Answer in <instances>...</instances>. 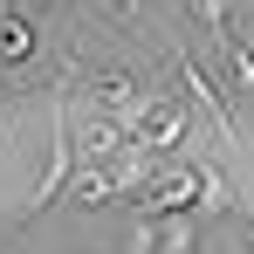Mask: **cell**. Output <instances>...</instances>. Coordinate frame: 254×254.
Here are the masks:
<instances>
[{
  "instance_id": "cell-1",
  "label": "cell",
  "mask_w": 254,
  "mask_h": 254,
  "mask_svg": "<svg viewBox=\"0 0 254 254\" xmlns=\"http://www.w3.org/2000/svg\"><path fill=\"white\" fill-rule=\"evenodd\" d=\"M206 206V165H199V144H192V158H172L144 192H137V206L144 220H165V213H199Z\"/></svg>"
},
{
  "instance_id": "cell-2",
  "label": "cell",
  "mask_w": 254,
  "mask_h": 254,
  "mask_svg": "<svg viewBox=\"0 0 254 254\" xmlns=\"http://www.w3.org/2000/svg\"><path fill=\"white\" fill-rule=\"evenodd\" d=\"M76 76H83V103L89 110H110V117H137V103L151 96V89L137 83V69H124V62H83L76 55Z\"/></svg>"
},
{
  "instance_id": "cell-3",
  "label": "cell",
  "mask_w": 254,
  "mask_h": 254,
  "mask_svg": "<svg viewBox=\"0 0 254 254\" xmlns=\"http://www.w3.org/2000/svg\"><path fill=\"white\" fill-rule=\"evenodd\" d=\"M35 62H42V21L14 7V14L0 21V69H7V76H28Z\"/></svg>"
},
{
  "instance_id": "cell-4",
  "label": "cell",
  "mask_w": 254,
  "mask_h": 254,
  "mask_svg": "<svg viewBox=\"0 0 254 254\" xmlns=\"http://www.w3.org/2000/svg\"><path fill=\"white\" fill-rule=\"evenodd\" d=\"M69 206H76V213L124 206V179H117V165H83V172H76V186H69Z\"/></svg>"
},
{
  "instance_id": "cell-5",
  "label": "cell",
  "mask_w": 254,
  "mask_h": 254,
  "mask_svg": "<svg viewBox=\"0 0 254 254\" xmlns=\"http://www.w3.org/2000/svg\"><path fill=\"white\" fill-rule=\"evenodd\" d=\"M179 14H186V21H192V28H199V35L213 42V55H220V48L234 42V21H241V0H179Z\"/></svg>"
},
{
  "instance_id": "cell-6",
  "label": "cell",
  "mask_w": 254,
  "mask_h": 254,
  "mask_svg": "<svg viewBox=\"0 0 254 254\" xmlns=\"http://www.w3.org/2000/svg\"><path fill=\"white\" fill-rule=\"evenodd\" d=\"M158 254H206V213H165L158 220Z\"/></svg>"
},
{
  "instance_id": "cell-7",
  "label": "cell",
  "mask_w": 254,
  "mask_h": 254,
  "mask_svg": "<svg viewBox=\"0 0 254 254\" xmlns=\"http://www.w3.org/2000/svg\"><path fill=\"white\" fill-rule=\"evenodd\" d=\"M213 62H220V89H227L234 103H254V48L248 42H227Z\"/></svg>"
},
{
  "instance_id": "cell-8",
  "label": "cell",
  "mask_w": 254,
  "mask_h": 254,
  "mask_svg": "<svg viewBox=\"0 0 254 254\" xmlns=\"http://www.w3.org/2000/svg\"><path fill=\"white\" fill-rule=\"evenodd\" d=\"M117 254H158V220L137 213V220L124 227V241H117Z\"/></svg>"
},
{
  "instance_id": "cell-9",
  "label": "cell",
  "mask_w": 254,
  "mask_h": 254,
  "mask_svg": "<svg viewBox=\"0 0 254 254\" xmlns=\"http://www.w3.org/2000/svg\"><path fill=\"white\" fill-rule=\"evenodd\" d=\"M227 227H234V248H241V254H254V192L241 199V213H234Z\"/></svg>"
},
{
  "instance_id": "cell-10",
  "label": "cell",
  "mask_w": 254,
  "mask_h": 254,
  "mask_svg": "<svg viewBox=\"0 0 254 254\" xmlns=\"http://www.w3.org/2000/svg\"><path fill=\"white\" fill-rule=\"evenodd\" d=\"M234 42H248V48H254V0H248V14L234 21Z\"/></svg>"
},
{
  "instance_id": "cell-11",
  "label": "cell",
  "mask_w": 254,
  "mask_h": 254,
  "mask_svg": "<svg viewBox=\"0 0 254 254\" xmlns=\"http://www.w3.org/2000/svg\"><path fill=\"white\" fill-rule=\"evenodd\" d=\"M42 7H62V0H42Z\"/></svg>"
}]
</instances>
